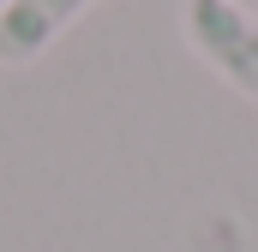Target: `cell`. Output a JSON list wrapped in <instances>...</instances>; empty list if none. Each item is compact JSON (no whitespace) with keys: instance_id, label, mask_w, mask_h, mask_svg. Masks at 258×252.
Segmentation results:
<instances>
[{"instance_id":"obj_1","label":"cell","mask_w":258,"mask_h":252,"mask_svg":"<svg viewBox=\"0 0 258 252\" xmlns=\"http://www.w3.org/2000/svg\"><path fill=\"white\" fill-rule=\"evenodd\" d=\"M180 30H186V48L228 90L258 102V12L252 6H240V0H186Z\"/></svg>"},{"instance_id":"obj_2","label":"cell","mask_w":258,"mask_h":252,"mask_svg":"<svg viewBox=\"0 0 258 252\" xmlns=\"http://www.w3.org/2000/svg\"><path fill=\"white\" fill-rule=\"evenodd\" d=\"M96 0H6L0 6V66L42 60Z\"/></svg>"},{"instance_id":"obj_3","label":"cell","mask_w":258,"mask_h":252,"mask_svg":"<svg viewBox=\"0 0 258 252\" xmlns=\"http://www.w3.org/2000/svg\"><path fill=\"white\" fill-rule=\"evenodd\" d=\"M240 6H258V0H240Z\"/></svg>"},{"instance_id":"obj_4","label":"cell","mask_w":258,"mask_h":252,"mask_svg":"<svg viewBox=\"0 0 258 252\" xmlns=\"http://www.w3.org/2000/svg\"><path fill=\"white\" fill-rule=\"evenodd\" d=\"M0 6H6V0H0Z\"/></svg>"}]
</instances>
